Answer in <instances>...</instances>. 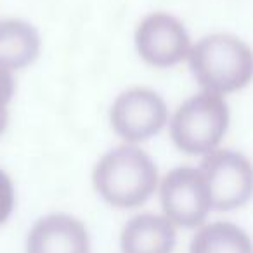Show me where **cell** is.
Segmentation results:
<instances>
[{
    "mask_svg": "<svg viewBox=\"0 0 253 253\" xmlns=\"http://www.w3.org/2000/svg\"><path fill=\"white\" fill-rule=\"evenodd\" d=\"M99 196L116 208H135L149 200L158 186V169L151 156L134 144L106 153L94 169Z\"/></svg>",
    "mask_w": 253,
    "mask_h": 253,
    "instance_id": "cell-2",
    "label": "cell"
},
{
    "mask_svg": "<svg viewBox=\"0 0 253 253\" xmlns=\"http://www.w3.org/2000/svg\"><path fill=\"white\" fill-rule=\"evenodd\" d=\"M16 92L12 71L0 66V135L4 134L9 123V104Z\"/></svg>",
    "mask_w": 253,
    "mask_h": 253,
    "instance_id": "cell-12",
    "label": "cell"
},
{
    "mask_svg": "<svg viewBox=\"0 0 253 253\" xmlns=\"http://www.w3.org/2000/svg\"><path fill=\"white\" fill-rule=\"evenodd\" d=\"M200 170L208 186L211 208L229 211L252 200L253 165L243 153L215 149L203 156Z\"/></svg>",
    "mask_w": 253,
    "mask_h": 253,
    "instance_id": "cell-4",
    "label": "cell"
},
{
    "mask_svg": "<svg viewBox=\"0 0 253 253\" xmlns=\"http://www.w3.org/2000/svg\"><path fill=\"white\" fill-rule=\"evenodd\" d=\"M16 191L11 177L0 169V225H4L14 211Z\"/></svg>",
    "mask_w": 253,
    "mask_h": 253,
    "instance_id": "cell-13",
    "label": "cell"
},
{
    "mask_svg": "<svg viewBox=\"0 0 253 253\" xmlns=\"http://www.w3.org/2000/svg\"><path fill=\"white\" fill-rule=\"evenodd\" d=\"M26 253H90V236L78 218L50 213L30 229Z\"/></svg>",
    "mask_w": 253,
    "mask_h": 253,
    "instance_id": "cell-8",
    "label": "cell"
},
{
    "mask_svg": "<svg viewBox=\"0 0 253 253\" xmlns=\"http://www.w3.org/2000/svg\"><path fill=\"white\" fill-rule=\"evenodd\" d=\"M115 134L123 141L137 144L158 135L169 122V109L160 94L146 87L122 92L109 111Z\"/></svg>",
    "mask_w": 253,
    "mask_h": 253,
    "instance_id": "cell-5",
    "label": "cell"
},
{
    "mask_svg": "<svg viewBox=\"0 0 253 253\" xmlns=\"http://www.w3.org/2000/svg\"><path fill=\"white\" fill-rule=\"evenodd\" d=\"M160 201L165 217L184 229L200 227L211 210L208 186L200 169L177 167L160 186Z\"/></svg>",
    "mask_w": 253,
    "mask_h": 253,
    "instance_id": "cell-6",
    "label": "cell"
},
{
    "mask_svg": "<svg viewBox=\"0 0 253 253\" xmlns=\"http://www.w3.org/2000/svg\"><path fill=\"white\" fill-rule=\"evenodd\" d=\"M189 66L205 92L224 97L253 80V50L231 33H211L191 49Z\"/></svg>",
    "mask_w": 253,
    "mask_h": 253,
    "instance_id": "cell-1",
    "label": "cell"
},
{
    "mask_svg": "<svg viewBox=\"0 0 253 253\" xmlns=\"http://www.w3.org/2000/svg\"><path fill=\"white\" fill-rule=\"evenodd\" d=\"M229 106L222 95L200 92L180 104L170 122V137L186 155L207 156L218 149L229 128Z\"/></svg>",
    "mask_w": 253,
    "mask_h": 253,
    "instance_id": "cell-3",
    "label": "cell"
},
{
    "mask_svg": "<svg viewBox=\"0 0 253 253\" xmlns=\"http://www.w3.org/2000/svg\"><path fill=\"white\" fill-rule=\"evenodd\" d=\"M189 253H253V243L239 225L213 222L198 229Z\"/></svg>",
    "mask_w": 253,
    "mask_h": 253,
    "instance_id": "cell-11",
    "label": "cell"
},
{
    "mask_svg": "<svg viewBox=\"0 0 253 253\" xmlns=\"http://www.w3.org/2000/svg\"><path fill=\"white\" fill-rule=\"evenodd\" d=\"M135 47L142 59L155 68H172L189 57L193 49L186 26L172 14H148L135 30Z\"/></svg>",
    "mask_w": 253,
    "mask_h": 253,
    "instance_id": "cell-7",
    "label": "cell"
},
{
    "mask_svg": "<svg viewBox=\"0 0 253 253\" xmlns=\"http://www.w3.org/2000/svg\"><path fill=\"white\" fill-rule=\"evenodd\" d=\"M40 54V35L23 19L0 23V66L9 71L30 66Z\"/></svg>",
    "mask_w": 253,
    "mask_h": 253,
    "instance_id": "cell-10",
    "label": "cell"
},
{
    "mask_svg": "<svg viewBox=\"0 0 253 253\" xmlns=\"http://www.w3.org/2000/svg\"><path fill=\"white\" fill-rule=\"evenodd\" d=\"M120 243L123 253H172L177 243L175 225L165 215H135L125 224Z\"/></svg>",
    "mask_w": 253,
    "mask_h": 253,
    "instance_id": "cell-9",
    "label": "cell"
}]
</instances>
